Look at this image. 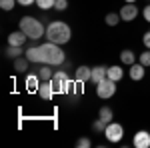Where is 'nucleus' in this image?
Segmentation results:
<instances>
[{
    "instance_id": "33",
    "label": "nucleus",
    "mask_w": 150,
    "mask_h": 148,
    "mask_svg": "<svg viewBox=\"0 0 150 148\" xmlns=\"http://www.w3.org/2000/svg\"><path fill=\"white\" fill-rule=\"evenodd\" d=\"M148 2H150V0H148Z\"/></svg>"
},
{
    "instance_id": "26",
    "label": "nucleus",
    "mask_w": 150,
    "mask_h": 148,
    "mask_svg": "<svg viewBox=\"0 0 150 148\" xmlns=\"http://www.w3.org/2000/svg\"><path fill=\"white\" fill-rule=\"evenodd\" d=\"M104 128H106V122H104L102 118H98V120L92 122V130H96V132H104Z\"/></svg>"
},
{
    "instance_id": "11",
    "label": "nucleus",
    "mask_w": 150,
    "mask_h": 148,
    "mask_svg": "<svg viewBox=\"0 0 150 148\" xmlns=\"http://www.w3.org/2000/svg\"><path fill=\"white\" fill-rule=\"evenodd\" d=\"M26 40H30V38L24 34L20 28H18L16 32H10V34H8V44H10V46H24Z\"/></svg>"
},
{
    "instance_id": "1",
    "label": "nucleus",
    "mask_w": 150,
    "mask_h": 148,
    "mask_svg": "<svg viewBox=\"0 0 150 148\" xmlns=\"http://www.w3.org/2000/svg\"><path fill=\"white\" fill-rule=\"evenodd\" d=\"M70 38H72V30L66 22L62 20H52L46 26V40L48 42H54V44H66Z\"/></svg>"
},
{
    "instance_id": "22",
    "label": "nucleus",
    "mask_w": 150,
    "mask_h": 148,
    "mask_svg": "<svg viewBox=\"0 0 150 148\" xmlns=\"http://www.w3.org/2000/svg\"><path fill=\"white\" fill-rule=\"evenodd\" d=\"M24 52H22V46H10L8 44V48H6V56L8 58H18V56H22Z\"/></svg>"
},
{
    "instance_id": "27",
    "label": "nucleus",
    "mask_w": 150,
    "mask_h": 148,
    "mask_svg": "<svg viewBox=\"0 0 150 148\" xmlns=\"http://www.w3.org/2000/svg\"><path fill=\"white\" fill-rule=\"evenodd\" d=\"M66 8H68V0H56V4H54V10L64 12Z\"/></svg>"
},
{
    "instance_id": "32",
    "label": "nucleus",
    "mask_w": 150,
    "mask_h": 148,
    "mask_svg": "<svg viewBox=\"0 0 150 148\" xmlns=\"http://www.w3.org/2000/svg\"><path fill=\"white\" fill-rule=\"evenodd\" d=\"M124 2H136V0H124Z\"/></svg>"
},
{
    "instance_id": "8",
    "label": "nucleus",
    "mask_w": 150,
    "mask_h": 148,
    "mask_svg": "<svg viewBox=\"0 0 150 148\" xmlns=\"http://www.w3.org/2000/svg\"><path fill=\"white\" fill-rule=\"evenodd\" d=\"M132 146L136 148H150V132L148 130H138L132 138Z\"/></svg>"
},
{
    "instance_id": "18",
    "label": "nucleus",
    "mask_w": 150,
    "mask_h": 148,
    "mask_svg": "<svg viewBox=\"0 0 150 148\" xmlns=\"http://www.w3.org/2000/svg\"><path fill=\"white\" fill-rule=\"evenodd\" d=\"M28 62H30V60H28V58L26 56H18V58H14V70H16V72H20V74H22V72H26V70H28Z\"/></svg>"
},
{
    "instance_id": "29",
    "label": "nucleus",
    "mask_w": 150,
    "mask_h": 148,
    "mask_svg": "<svg viewBox=\"0 0 150 148\" xmlns=\"http://www.w3.org/2000/svg\"><path fill=\"white\" fill-rule=\"evenodd\" d=\"M142 16H144V20H146V22H150V2H148V6H144Z\"/></svg>"
},
{
    "instance_id": "25",
    "label": "nucleus",
    "mask_w": 150,
    "mask_h": 148,
    "mask_svg": "<svg viewBox=\"0 0 150 148\" xmlns=\"http://www.w3.org/2000/svg\"><path fill=\"white\" fill-rule=\"evenodd\" d=\"M140 64H144L146 68L150 66V50L148 48H146L144 52H140Z\"/></svg>"
},
{
    "instance_id": "15",
    "label": "nucleus",
    "mask_w": 150,
    "mask_h": 148,
    "mask_svg": "<svg viewBox=\"0 0 150 148\" xmlns=\"http://www.w3.org/2000/svg\"><path fill=\"white\" fill-rule=\"evenodd\" d=\"M106 76H108V68H106V66H94L92 68V82L94 84L102 82Z\"/></svg>"
},
{
    "instance_id": "13",
    "label": "nucleus",
    "mask_w": 150,
    "mask_h": 148,
    "mask_svg": "<svg viewBox=\"0 0 150 148\" xmlns=\"http://www.w3.org/2000/svg\"><path fill=\"white\" fill-rule=\"evenodd\" d=\"M128 74H130V78L132 80H142L144 78V74H146V66L144 64H140V62H134L130 70H128Z\"/></svg>"
},
{
    "instance_id": "20",
    "label": "nucleus",
    "mask_w": 150,
    "mask_h": 148,
    "mask_svg": "<svg viewBox=\"0 0 150 148\" xmlns=\"http://www.w3.org/2000/svg\"><path fill=\"white\" fill-rule=\"evenodd\" d=\"M98 118H102L106 124H108V122H112V118H114V112H112V108H108V106H102V108L98 110Z\"/></svg>"
},
{
    "instance_id": "31",
    "label": "nucleus",
    "mask_w": 150,
    "mask_h": 148,
    "mask_svg": "<svg viewBox=\"0 0 150 148\" xmlns=\"http://www.w3.org/2000/svg\"><path fill=\"white\" fill-rule=\"evenodd\" d=\"M36 0H18V4L20 6H30V4H34Z\"/></svg>"
},
{
    "instance_id": "23",
    "label": "nucleus",
    "mask_w": 150,
    "mask_h": 148,
    "mask_svg": "<svg viewBox=\"0 0 150 148\" xmlns=\"http://www.w3.org/2000/svg\"><path fill=\"white\" fill-rule=\"evenodd\" d=\"M54 4H56V0H36V6L40 8V10H50V8H54Z\"/></svg>"
},
{
    "instance_id": "28",
    "label": "nucleus",
    "mask_w": 150,
    "mask_h": 148,
    "mask_svg": "<svg viewBox=\"0 0 150 148\" xmlns=\"http://www.w3.org/2000/svg\"><path fill=\"white\" fill-rule=\"evenodd\" d=\"M76 146H78V148H90V146H92V142H90L88 138H78V140H76Z\"/></svg>"
},
{
    "instance_id": "17",
    "label": "nucleus",
    "mask_w": 150,
    "mask_h": 148,
    "mask_svg": "<svg viewBox=\"0 0 150 148\" xmlns=\"http://www.w3.org/2000/svg\"><path fill=\"white\" fill-rule=\"evenodd\" d=\"M108 78H112L114 82L122 80V78H124V70H122V66H118V64L108 66Z\"/></svg>"
},
{
    "instance_id": "24",
    "label": "nucleus",
    "mask_w": 150,
    "mask_h": 148,
    "mask_svg": "<svg viewBox=\"0 0 150 148\" xmlns=\"http://www.w3.org/2000/svg\"><path fill=\"white\" fill-rule=\"evenodd\" d=\"M16 2H18V0H0V8H2V10H12V8L16 6Z\"/></svg>"
},
{
    "instance_id": "14",
    "label": "nucleus",
    "mask_w": 150,
    "mask_h": 148,
    "mask_svg": "<svg viewBox=\"0 0 150 148\" xmlns=\"http://www.w3.org/2000/svg\"><path fill=\"white\" fill-rule=\"evenodd\" d=\"M40 76L38 74H26V78H24V86H26V90H38V86H40Z\"/></svg>"
},
{
    "instance_id": "10",
    "label": "nucleus",
    "mask_w": 150,
    "mask_h": 148,
    "mask_svg": "<svg viewBox=\"0 0 150 148\" xmlns=\"http://www.w3.org/2000/svg\"><path fill=\"white\" fill-rule=\"evenodd\" d=\"M36 92H38V96H40L42 100H46V102H48V100H52V96L56 94L54 88H52V84H50V80H42Z\"/></svg>"
},
{
    "instance_id": "3",
    "label": "nucleus",
    "mask_w": 150,
    "mask_h": 148,
    "mask_svg": "<svg viewBox=\"0 0 150 148\" xmlns=\"http://www.w3.org/2000/svg\"><path fill=\"white\" fill-rule=\"evenodd\" d=\"M40 48H42V54H44V64H50V66H60V64H64L66 56H64L60 44L44 42Z\"/></svg>"
},
{
    "instance_id": "30",
    "label": "nucleus",
    "mask_w": 150,
    "mask_h": 148,
    "mask_svg": "<svg viewBox=\"0 0 150 148\" xmlns=\"http://www.w3.org/2000/svg\"><path fill=\"white\" fill-rule=\"evenodd\" d=\"M142 44H144V46H146V48L150 50V30H148V32H146L144 36H142Z\"/></svg>"
},
{
    "instance_id": "5",
    "label": "nucleus",
    "mask_w": 150,
    "mask_h": 148,
    "mask_svg": "<svg viewBox=\"0 0 150 148\" xmlns=\"http://www.w3.org/2000/svg\"><path fill=\"white\" fill-rule=\"evenodd\" d=\"M102 134L106 136L108 142H120L124 138V126L120 124V122H108Z\"/></svg>"
},
{
    "instance_id": "7",
    "label": "nucleus",
    "mask_w": 150,
    "mask_h": 148,
    "mask_svg": "<svg viewBox=\"0 0 150 148\" xmlns=\"http://www.w3.org/2000/svg\"><path fill=\"white\" fill-rule=\"evenodd\" d=\"M138 6L134 4V2H126L122 8H120V18L124 20V22H132L136 16H138Z\"/></svg>"
},
{
    "instance_id": "21",
    "label": "nucleus",
    "mask_w": 150,
    "mask_h": 148,
    "mask_svg": "<svg viewBox=\"0 0 150 148\" xmlns=\"http://www.w3.org/2000/svg\"><path fill=\"white\" fill-rule=\"evenodd\" d=\"M120 20H122V18H120V12H108V14L104 16V22L108 24V26H116Z\"/></svg>"
},
{
    "instance_id": "12",
    "label": "nucleus",
    "mask_w": 150,
    "mask_h": 148,
    "mask_svg": "<svg viewBox=\"0 0 150 148\" xmlns=\"http://www.w3.org/2000/svg\"><path fill=\"white\" fill-rule=\"evenodd\" d=\"M74 78L80 80V82H88V80H92V68H90V66H86V64L78 66L76 72H74Z\"/></svg>"
},
{
    "instance_id": "4",
    "label": "nucleus",
    "mask_w": 150,
    "mask_h": 148,
    "mask_svg": "<svg viewBox=\"0 0 150 148\" xmlns=\"http://www.w3.org/2000/svg\"><path fill=\"white\" fill-rule=\"evenodd\" d=\"M72 82L74 80L68 76L66 70H58V72H54V76L50 78V84H52V88H54L56 94H68Z\"/></svg>"
},
{
    "instance_id": "16",
    "label": "nucleus",
    "mask_w": 150,
    "mask_h": 148,
    "mask_svg": "<svg viewBox=\"0 0 150 148\" xmlns=\"http://www.w3.org/2000/svg\"><path fill=\"white\" fill-rule=\"evenodd\" d=\"M120 60H122V64H126V66H132V64L136 62V54H134L130 48H124V50L120 52Z\"/></svg>"
},
{
    "instance_id": "19",
    "label": "nucleus",
    "mask_w": 150,
    "mask_h": 148,
    "mask_svg": "<svg viewBox=\"0 0 150 148\" xmlns=\"http://www.w3.org/2000/svg\"><path fill=\"white\" fill-rule=\"evenodd\" d=\"M36 74L40 76V80H50L52 76H54V72H52V68H50V64H44V66H40V68L36 70Z\"/></svg>"
},
{
    "instance_id": "2",
    "label": "nucleus",
    "mask_w": 150,
    "mask_h": 148,
    "mask_svg": "<svg viewBox=\"0 0 150 148\" xmlns=\"http://www.w3.org/2000/svg\"><path fill=\"white\" fill-rule=\"evenodd\" d=\"M18 24H20V30H22L30 40H38V38H42V36L46 34L44 24L40 22L38 18H34V16H22Z\"/></svg>"
},
{
    "instance_id": "9",
    "label": "nucleus",
    "mask_w": 150,
    "mask_h": 148,
    "mask_svg": "<svg viewBox=\"0 0 150 148\" xmlns=\"http://www.w3.org/2000/svg\"><path fill=\"white\" fill-rule=\"evenodd\" d=\"M24 56L28 58L30 62H34V64H44V54H42V48L40 46H30L24 52Z\"/></svg>"
},
{
    "instance_id": "6",
    "label": "nucleus",
    "mask_w": 150,
    "mask_h": 148,
    "mask_svg": "<svg viewBox=\"0 0 150 148\" xmlns=\"http://www.w3.org/2000/svg\"><path fill=\"white\" fill-rule=\"evenodd\" d=\"M96 94H98V98H104V100H108V98H112L116 94V82L112 78H106L102 82H98L96 84Z\"/></svg>"
}]
</instances>
